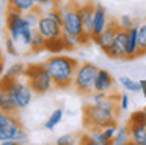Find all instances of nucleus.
<instances>
[{"label": "nucleus", "instance_id": "18", "mask_svg": "<svg viewBox=\"0 0 146 145\" xmlns=\"http://www.w3.org/2000/svg\"><path fill=\"white\" fill-rule=\"evenodd\" d=\"M0 110L10 112V113H17L16 104H14V101H13V98H11L8 88L3 87V85H0Z\"/></svg>", "mask_w": 146, "mask_h": 145}, {"label": "nucleus", "instance_id": "24", "mask_svg": "<svg viewBox=\"0 0 146 145\" xmlns=\"http://www.w3.org/2000/svg\"><path fill=\"white\" fill-rule=\"evenodd\" d=\"M25 66L24 63H14L8 68V71L5 72V76L10 79H16V77H24V71H25Z\"/></svg>", "mask_w": 146, "mask_h": 145}, {"label": "nucleus", "instance_id": "17", "mask_svg": "<svg viewBox=\"0 0 146 145\" xmlns=\"http://www.w3.org/2000/svg\"><path fill=\"white\" fill-rule=\"evenodd\" d=\"M130 131V139L135 145H146V122L145 123H127Z\"/></svg>", "mask_w": 146, "mask_h": 145}, {"label": "nucleus", "instance_id": "14", "mask_svg": "<svg viewBox=\"0 0 146 145\" xmlns=\"http://www.w3.org/2000/svg\"><path fill=\"white\" fill-rule=\"evenodd\" d=\"M138 55V25H133L127 30V41H126V60L137 58Z\"/></svg>", "mask_w": 146, "mask_h": 145}, {"label": "nucleus", "instance_id": "23", "mask_svg": "<svg viewBox=\"0 0 146 145\" xmlns=\"http://www.w3.org/2000/svg\"><path fill=\"white\" fill-rule=\"evenodd\" d=\"M66 49L64 46V41L63 38H52V40H46V50L49 52H54V54H58V52H63Z\"/></svg>", "mask_w": 146, "mask_h": 145}, {"label": "nucleus", "instance_id": "13", "mask_svg": "<svg viewBox=\"0 0 146 145\" xmlns=\"http://www.w3.org/2000/svg\"><path fill=\"white\" fill-rule=\"evenodd\" d=\"M94 6L96 3L93 2H85L79 5V11L82 16V22H83V32L91 38L93 33V16H94Z\"/></svg>", "mask_w": 146, "mask_h": 145}, {"label": "nucleus", "instance_id": "25", "mask_svg": "<svg viewBox=\"0 0 146 145\" xmlns=\"http://www.w3.org/2000/svg\"><path fill=\"white\" fill-rule=\"evenodd\" d=\"M119 82L127 91H132V93L141 91V85H140V82H135L133 79H130V77H126V76H124V77L119 79Z\"/></svg>", "mask_w": 146, "mask_h": 145}, {"label": "nucleus", "instance_id": "29", "mask_svg": "<svg viewBox=\"0 0 146 145\" xmlns=\"http://www.w3.org/2000/svg\"><path fill=\"white\" fill-rule=\"evenodd\" d=\"M145 122H146V109L133 112L132 115H130V118H129L130 125H132V123H145Z\"/></svg>", "mask_w": 146, "mask_h": 145}, {"label": "nucleus", "instance_id": "7", "mask_svg": "<svg viewBox=\"0 0 146 145\" xmlns=\"http://www.w3.org/2000/svg\"><path fill=\"white\" fill-rule=\"evenodd\" d=\"M118 112L107 110L99 107L98 104H90L83 109V125L88 129L91 128H105V126L116 123Z\"/></svg>", "mask_w": 146, "mask_h": 145}, {"label": "nucleus", "instance_id": "26", "mask_svg": "<svg viewBox=\"0 0 146 145\" xmlns=\"http://www.w3.org/2000/svg\"><path fill=\"white\" fill-rule=\"evenodd\" d=\"M146 54V22L138 27V55Z\"/></svg>", "mask_w": 146, "mask_h": 145}, {"label": "nucleus", "instance_id": "21", "mask_svg": "<svg viewBox=\"0 0 146 145\" xmlns=\"http://www.w3.org/2000/svg\"><path fill=\"white\" fill-rule=\"evenodd\" d=\"M63 115H64V112H63V109H55L54 112L49 115V118L46 120V123H44V128L46 129H49V131H52V129H55L58 125L61 123V120H63Z\"/></svg>", "mask_w": 146, "mask_h": 145}, {"label": "nucleus", "instance_id": "12", "mask_svg": "<svg viewBox=\"0 0 146 145\" xmlns=\"http://www.w3.org/2000/svg\"><path fill=\"white\" fill-rule=\"evenodd\" d=\"M108 16H107V11L102 5H96L94 6V16H93V33H91V41L107 27L108 24Z\"/></svg>", "mask_w": 146, "mask_h": 145}, {"label": "nucleus", "instance_id": "38", "mask_svg": "<svg viewBox=\"0 0 146 145\" xmlns=\"http://www.w3.org/2000/svg\"><path fill=\"white\" fill-rule=\"evenodd\" d=\"M57 2H61V0H57Z\"/></svg>", "mask_w": 146, "mask_h": 145}, {"label": "nucleus", "instance_id": "36", "mask_svg": "<svg viewBox=\"0 0 146 145\" xmlns=\"http://www.w3.org/2000/svg\"><path fill=\"white\" fill-rule=\"evenodd\" d=\"M140 85H141V93L146 99V81H140Z\"/></svg>", "mask_w": 146, "mask_h": 145}, {"label": "nucleus", "instance_id": "35", "mask_svg": "<svg viewBox=\"0 0 146 145\" xmlns=\"http://www.w3.org/2000/svg\"><path fill=\"white\" fill-rule=\"evenodd\" d=\"M119 109L121 110H127L129 109V96L126 93H123L119 96Z\"/></svg>", "mask_w": 146, "mask_h": 145}, {"label": "nucleus", "instance_id": "11", "mask_svg": "<svg viewBox=\"0 0 146 145\" xmlns=\"http://www.w3.org/2000/svg\"><path fill=\"white\" fill-rule=\"evenodd\" d=\"M126 41H127V30L118 27L113 40V46L108 50L107 55L115 60H126Z\"/></svg>", "mask_w": 146, "mask_h": 145}, {"label": "nucleus", "instance_id": "37", "mask_svg": "<svg viewBox=\"0 0 146 145\" xmlns=\"http://www.w3.org/2000/svg\"><path fill=\"white\" fill-rule=\"evenodd\" d=\"M3 63H5V58H3L2 50H0V74H2V71H3Z\"/></svg>", "mask_w": 146, "mask_h": 145}, {"label": "nucleus", "instance_id": "20", "mask_svg": "<svg viewBox=\"0 0 146 145\" xmlns=\"http://www.w3.org/2000/svg\"><path fill=\"white\" fill-rule=\"evenodd\" d=\"M113 145H127V144H132V139H130V131H129V126H118V131L115 134L113 140H111Z\"/></svg>", "mask_w": 146, "mask_h": 145}, {"label": "nucleus", "instance_id": "3", "mask_svg": "<svg viewBox=\"0 0 146 145\" xmlns=\"http://www.w3.org/2000/svg\"><path fill=\"white\" fill-rule=\"evenodd\" d=\"M24 77L29 82L35 95H46L55 87L50 74L44 63H35V65H27L24 71Z\"/></svg>", "mask_w": 146, "mask_h": 145}, {"label": "nucleus", "instance_id": "28", "mask_svg": "<svg viewBox=\"0 0 146 145\" xmlns=\"http://www.w3.org/2000/svg\"><path fill=\"white\" fill-rule=\"evenodd\" d=\"M61 38H63V41H64V46H66V49H74V47L80 46L79 38H77V36H72V35L63 33V35H61Z\"/></svg>", "mask_w": 146, "mask_h": 145}, {"label": "nucleus", "instance_id": "39", "mask_svg": "<svg viewBox=\"0 0 146 145\" xmlns=\"http://www.w3.org/2000/svg\"><path fill=\"white\" fill-rule=\"evenodd\" d=\"M0 145H2V142H0Z\"/></svg>", "mask_w": 146, "mask_h": 145}, {"label": "nucleus", "instance_id": "8", "mask_svg": "<svg viewBox=\"0 0 146 145\" xmlns=\"http://www.w3.org/2000/svg\"><path fill=\"white\" fill-rule=\"evenodd\" d=\"M24 129L21 120L16 117V113L3 112L0 110V142L14 139L16 140L17 134Z\"/></svg>", "mask_w": 146, "mask_h": 145}, {"label": "nucleus", "instance_id": "6", "mask_svg": "<svg viewBox=\"0 0 146 145\" xmlns=\"http://www.w3.org/2000/svg\"><path fill=\"white\" fill-rule=\"evenodd\" d=\"M98 71H99V68L94 63L85 62L82 65H79L76 69V74H74V79H72V87L82 95L93 93L94 91V81H96V76H98Z\"/></svg>", "mask_w": 146, "mask_h": 145}, {"label": "nucleus", "instance_id": "4", "mask_svg": "<svg viewBox=\"0 0 146 145\" xmlns=\"http://www.w3.org/2000/svg\"><path fill=\"white\" fill-rule=\"evenodd\" d=\"M0 85L8 88L11 98H13L14 104H16L17 110H22L25 107H29V104L32 103V98H33V90L32 87L29 85L27 81H22L21 77H16V79H10L7 76L0 79Z\"/></svg>", "mask_w": 146, "mask_h": 145}, {"label": "nucleus", "instance_id": "31", "mask_svg": "<svg viewBox=\"0 0 146 145\" xmlns=\"http://www.w3.org/2000/svg\"><path fill=\"white\" fill-rule=\"evenodd\" d=\"M102 131H104L105 137H107L108 140H113L115 134H116V131H118V126H116V123H111V125H108V126H105V128H102Z\"/></svg>", "mask_w": 146, "mask_h": 145}, {"label": "nucleus", "instance_id": "22", "mask_svg": "<svg viewBox=\"0 0 146 145\" xmlns=\"http://www.w3.org/2000/svg\"><path fill=\"white\" fill-rule=\"evenodd\" d=\"M44 49H46V38L35 28L32 43H30V50L35 52V54H38V52H41V50H44Z\"/></svg>", "mask_w": 146, "mask_h": 145}, {"label": "nucleus", "instance_id": "10", "mask_svg": "<svg viewBox=\"0 0 146 145\" xmlns=\"http://www.w3.org/2000/svg\"><path fill=\"white\" fill-rule=\"evenodd\" d=\"M118 27H119V24H118V21H115V19H110L107 24V27L104 28V30L101 32V33L98 35V36L94 38V43L98 44V47L102 50V52L108 54V50L111 49V46H113V40H115V35H116V30Z\"/></svg>", "mask_w": 146, "mask_h": 145}, {"label": "nucleus", "instance_id": "33", "mask_svg": "<svg viewBox=\"0 0 146 145\" xmlns=\"http://www.w3.org/2000/svg\"><path fill=\"white\" fill-rule=\"evenodd\" d=\"M35 3H36V8H39L42 11L44 8H52V6H55L57 5V0H35Z\"/></svg>", "mask_w": 146, "mask_h": 145}, {"label": "nucleus", "instance_id": "9", "mask_svg": "<svg viewBox=\"0 0 146 145\" xmlns=\"http://www.w3.org/2000/svg\"><path fill=\"white\" fill-rule=\"evenodd\" d=\"M36 30L46 38V40H52V38H60L63 35V27L61 24H58L57 21L47 16L46 13H42L41 17L38 21V25H36Z\"/></svg>", "mask_w": 146, "mask_h": 145}, {"label": "nucleus", "instance_id": "34", "mask_svg": "<svg viewBox=\"0 0 146 145\" xmlns=\"http://www.w3.org/2000/svg\"><path fill=\"white\" fill-rule=\"evenodd\" d=\"M16 142H17V145H24V144H27V142H29V134H27L25 129H22V131L17 134Z\"/></svg>", "mask_w": 146, "mask_h": 145}, {"label": "nucleus", "instance_id": "27", "mask_svg": "<svg viewBox=\"0 0 146 145\" xmlns=\"http://www.w3.org/2000/svg\"><path fill=\"white\" fill-rule=\"evenodd\" d=\"M118 24H119L121 28H126V30H129V28H132L135 24V19L132 17L130 14H123L119 19H118Z\"/></svg>", "mask_w": 146, "mask_h": 145}, {"label": "nucleus", "instance_id": "1", "mask_svg": "<svg viewBox=\"0 0 146 145\" xmlns=\"http://www.w3.org/2000/svg\"><path fill=\"white\" fill-rule=\"evenodd\" d=\"M44 65L57 88H69L72 85L74 74L79 66V62L74 57L64 54H54L46 60Z\"/></svg>", "mask_w": 146, "mask_h": 145}, {"label": "nucleus", "instance_id": "30", "mask_svg": "<svg viewBox=\"0 0 146 145\" xmlns=\"http://www.w3.org/2000/svg\"><path fill=\"white\" fill-rule=\"evenodd\" d=\"M5 47H7V52L10 54V55H19V52H17V44L14 43V40L11 36L7 38V41H5Z\"/></svg>", "mask_w": 146, "mask_h": 145}, {"label": "nucleus", "instance_id": "16", "mask_svg": "<svg viewBox=\"0 0 146 145\" xmlns=\"http://www.w3.org/2000/svg\"><path fill=\"white\" fill-rule=\"evenodd\" d=\"M113 76L107 71V69H101L99 68L98 76L94 81V91H110L113 88Z\"/></svg>", "mask_w": 146, "mask_h": 145}, {"label": "nucleus", "instance_id": "19", "mask_svg": "<svg viewBox=\"0 0 146 145\" xmlns=\"http://www.w3.org/2000/svg\"><path fill=\"white\" fill-rule=\"evenodd\" d=\"M8 8L21 13H27L36 8L35 0H8Z\"/></svg>", "mask_w": 146, "mask_h": 145}, {"label": "nucleus", "instance_id": "32", "mask_svg": "<svg viewBox=\"0 0 146 145\" xmlns=\"http://www.w3.org/2000/svg\"><path fill=\"white\" fill-rule=\"evenodd\" d=\"M76 142V137L72 134H63L57 139V145H72Z\"/></svg>", "mask_w": 146, "mask_h": 145}, {"label": "nucleus", "instance_id": "5", "mask_svg": "<svg viewBox=\"0 0 146 145\" xmlns=\"http://www.w3.org/2000/svg\"><path fill=\"white\" fill-rule=\"evenodd\" d=\"M79 5L76 0L68 2L64 6H60L61 9V27H63V33L72 35V36H82L83 32V22L82 16L79 11Z\"/></svg>", "mask_w": 146, "mask_h": 145}, {"label": "nucleus", "instance_id": "15", "mask_svg": "<svg viewBox=\"0 0 146 145\" xmlns=\"http://www.w3.org/2000/svg\"><path fill=\"white\" fill-rule=\"evenodd\" d=\"M80 144H90V145H110L111 140L105 137L104 131L101 128H91L86 136L80 137Z\"/></svg>", "mask_w": 146, "mask_h": 145}, {"label": "nucleus", "instance_id": "2", "mask_svg": "<svg viewBox=\"0 0 146 145\" xmlns=\"http://www.w3.org/2000/svg\"><path fill=\"white\" fill-rule=\"evenodd\" d=\"M7 32H8V36L13 38L16 44L30 47L35 28L30 27V24L27 22L24 13L8 8V13H7Z\"/></svg>", "mask_w": 146, "mask_h": 145}]
</instances>
